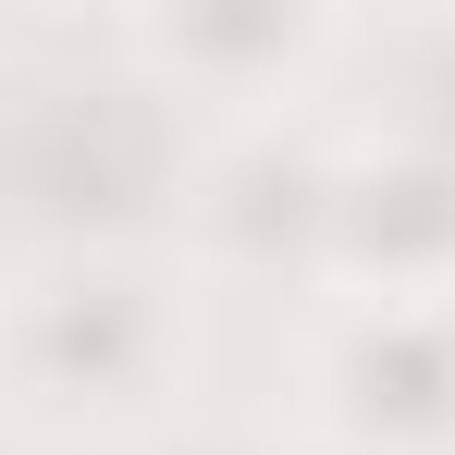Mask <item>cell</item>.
<instances>
[{"label":"cell","instance_id":"cell-1","mask_svg":"<svg viewBox=\"0 0 455 455\" xmlns=\"http://www.w3.org/2000/svg\"><path fill=\"white\" fill-rule=\"evenodd\" d=\"M197 357V283L160 246H37L0 283V419L37 443H160Z\"/></svg>","mask_w":455,"mask_h":455},{"label":"cell","instance_id":"cell-2","mask_svg":"<svg viewBox=\"0 0 455 455\" xmlns=\"http://www.w3.org/2000/svg\"><path fill=\"white\" fill-rule=\"evenodd\" d=\"M332 172H345V136H320L307 111L197 136L172 197L185 283H332Z\"/></svg>","mask_w":455,"mask_h":455},{"label":"cell","instance_id":"cell-3","mask_svg":"<svg viewBox=\"0 0 455 455\" xmlns=\"http://www.w3.org/2000/svg\"><path fill=\"white\" fill-rule=\"evenodd\" d=\"M320 455H455V296H332L296 345Z\"/></svg>","mask_w":455,"mask_h":455},{"label":"cell","instance_id":"cell-4","mask_svg":"<svg viewBox=\"0 0 455 455\" xmlns=\"http://www.w3.org/2000/svg\"><path fill=\"white\" fill-rule=\"evenodd\" d=\"M124 75L160 86V99H210L222 124H259V111H296L307 86L357 50L345 12L320 0H160V12H124Z\"/></svg>","mask_w":455,"mask_h":455},{"label":"cell","instance_id":"cell-5","mask_svg":"<svg viewBox=\"0 0 455 455\" xmlns=\"http://www.w3.org/2000/svg\"><path fill=\"white\" fill-rule=\"evenodd\" d=\"M320 296H455V136H345Z\"/></svg>","mask_w":455,"mask_h":455},{"label":"cell","instance_id":"cell-6","mask_svg":"<svg viewBox=\"0 0 455 455\" xmlns=\"http://www.w3.org/2000/svg\"><path fill=\"white\" fill-rule=\"evenodd\" d=\"M148 455H259V443H246V431H160Z\"/></svg>","mask_w":455,"mask_h":455}]
</instances>
